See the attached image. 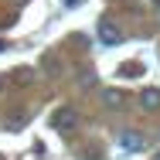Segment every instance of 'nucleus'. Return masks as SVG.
I'll use <instances>...</instances> for the list:
<instances>
[{
  "label": "nucleus",
  "mask_w": 160,
  "mask_h": 160,
  "mask_svg": "<svg viewBox=\"0 0 160 160\" xmlns=\"http://www.w3.org/2000/svg\"><path fill=\"white\" fill-rule=\"evenodd\" d=\"M51 129H55V133H65V136L75 133V129H78V112H75L72 106L55 109V112H51Z\"/></svg>",
  "instance_id": "f257e3e1"
},
{
  "label": "nucleus",
  "mask_w": 160,
  "mask_h": 160,
  "mask_svg": "<svg viewBox=\"0 0 160 160\" xmlns=\"http://www.w3.org/2000/svg\"><path fill=\"white\" fill-rule=\"evenodd\" d=\"M99 41H102L106 48H116V44L123 41V31H119V24L102 17V21H99Z\"/></svg>",
  "instance_id": "f03ea898"
},
{
  "label": "nucleus",
  "mask_w": 160,
  "mask_h": 160,
  "mask_svg": "<svg viewBox=\"0 0 160 160\" xmlns=\"http://www.w3.org/2000/svg\"><path fill=\"white\" fill-rule=\"evenodd\" d=\"M119 147H123L126 153H140V150L147 147V140H143L140 129H123V133H119Z\"/></svg>",
  "instance_id": "7ed1b4c3"
},
{
  "label": "nucleus",
  "mask_w": 160,
  "mask_h": 160,
  "mask_svg": "<svg viewBox=\"0 0 160 160\" xmlns=\"http://www.w3.org/2000/svg\"><path fill=\"white\" fill-rule=\"evenodd\" d=\"M140 106H143L147 112H157V109H160V89H153V85H147V89L140 92Z\"/></svg>",
  "instance_id": "20e7f679"
},
{
  "label": "nucleus",
  "mask_w": 160,
  "mask_h": 160,
  "mask_svg": "<svg viewBox=\"0 0 160 160\" xmlns=\"http://www.w3.org/2000/svg\"><path fill=\"white\" fill-rule=\"evenodd\" d=\"M102 102H106L109 109H123V106H126V96H123L119 89H106V92H102Z\"/></svg>",
  "instance_id": "39448f33"
},
{
  "label": "nucleus",
  "mask_w": 160,
  "mask_h": 160,
  "mask_svg": "<svg viewBox=\"0 0 160 160\" xmlns=\"http://www.w3.org/2000/svg\"><path fill=\"white\" fill-rule=\"evenodd\" d=\"M21 123H28V112H21V109H14V116H7V123H3V126H7V129H17Z\"/></svg>",
  "instance_id": "423d86ee"
},
{
  "label": "nucleus",
  "mask_w": 160,
  "mask_h": 160,
  "mask_svg": "<svg viewBox=\"0 0 160 160\" xmlns=\"http://www.w3.org/2000/svg\"><path fill=\"white\" fill-rule=\"evenodd\" d=\"M41 68H44L48 75H58V72H62V65H58V58H51V55H48V58L41 62Z\"/></svg>",
  "instance_id": "0eeeda50"
},
{
  "label": "nucleus",
  "mask_w": 160,
  "mask_h": 160,
  "mask_svg": "<svg viewBox=\"0 0 160 160\" xmlns=\"http://www.w3.org/2000/svg\"><path fill=\"white\" fill-rule=\"evenodd\" d=\"M119 75L129 78V75H143V65H119Z\"/></svg>",
  "instance_id": "6e6552de"
},
{
  "label": "nucleus",
  "mask_w": 160,
  "mask_h": 160,
  "mask_svg": "<svg viewBox=\"0 0 160 160\" xmlns=\"http://www.w3.org/2000/svg\"><path fill=\"white\" fill-rule=\"evenodd\" d=\"M82 3H85V0H65L62 7H65V10H75V7H82Z\"/></svg>",
  "instance_id": "1a4fd4ad"
},
{
  "label": "nucleus",
  "mask_w": 160,
  "mask_h": 160,
  "mask_svg": "<svg viewBox=\"0 0 160 160\" xmlns=\"http://www.w3.org/2000/svg\"><path fill=\"white\" fill-rule=\"evenodd\" d=\"M153 160H160V150H157V153H153Z\"/></svg>",
  "instance_id": "9d476101"
},
{
  "label": "nucleus",
  "mask_w": 160,
  "mask_h": 160,
  "mask_svg": "<svg viewBox=\"0 0 160 160\" xmlns=\"http://www.w3.org/2000/svg\"><path fill=\"white\" fill-rule=\"evenodd\" d=\"M0 92H3V78H0Z\"/></svg>",
  "instance_id": "9b49d317"
},
{
  "label": "nucleus",
  "mask_w": 160,
  "mask_h": 160,
  "mask_svg": "<svg viewBox=\"0 0 160 160\" xmlns=\"http://www.w3.org/2000/svg\"><path fill=\"white\" fill-rule=\"evenodd\" d=\"M0 51H3V41H0Z\"/></svg>",
  "instance_id": "f8f14e48"
}]
</instances>
